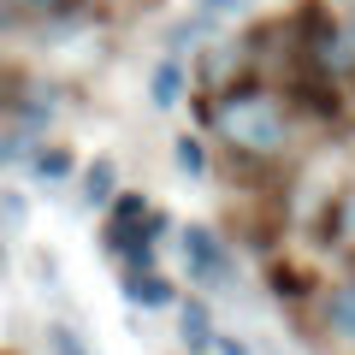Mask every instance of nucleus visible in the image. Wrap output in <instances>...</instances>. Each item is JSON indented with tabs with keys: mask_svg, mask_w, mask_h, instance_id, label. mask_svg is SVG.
Segmentation results:
<instances>
[{
	"mask_svg": "<svg viewBox=\"0 0 355 355\" xmlns=\"http://www.w3.org/2000/svg\"><path fill=\"white\" fill-rule=\"evenodd\" d=\"M0 272H6V249H0Z\"/></svg>",
	"mask_w": 355,
	"mask_h": 355,
	"instance_id": "obj_14",
	"label": "nucleus"
},
{
	"mask_svg": "<svg viewBox=\"0 0 355 355\" xmlns=\"http://www.w3.org/2000/svg\"><path fill=\"white\" fill-rule=\"evenodd\" d=\"M178 166H184L190 178L207 166V154H202V142H196V137H178Z\"/></svg>",
	"mask_w": 355,
	"mask_h": 355,
	"instance_id": "obj_9",
	"label": "nucleus"
},
{
	"mask_svg": "<svg viewBox=\"0 0 355 355\" xmlns=\"http://www.w3.org/2000/svg\"><path fill=\"white\" fill-rule=\"evenodd\" d=\"M137 214H142V196H125V202H119V225H130ZM119 225H113V231H119Z\"/></svg>",
	"mask_w": 355,
	"mask_h": 355,
	"instance_id": "obj_11",
	"label": "nucleus"
},
{
	"mask_svg": "<svg viewBox=\"0 0 355 355\" xmlns=\"http://www.w3.org/2000/svg\"><path fill=\"white\" fill-rule=\"evenodd\" d=\"M184 266L196 284H231V249L219 243V231L190 225L184 231Z\"/></svg>",
	"mask_w": 355,
	"mask_h": 355,
	"instance_id": "obj_2",
	"label": "nucleus"
},
{
	"mask_svg": "<svg viewBox=\"0 0 355 355\" xmlns=\"http://www.w3.org/2000/svg\"><path fill=\"white\" fill-rule=\"evenodd\" d=\"M125 296H130V302H142V308H166V302H172V284L154 279V272H130V279H125Z\"/></svg>",
	"mask_w": 355,
	"mask_h": 355,
	"instance_id": "obj_3",
	"label": "nucleus"
},
{
	"mask_svg": "<svg viewBox=\"0 0 355 355\" xmlns=\"http://www.w3.org/2000/svg\"><path fill=\"white\" fill-rule=\"evenodd\" d=\"M24 6H30V0H24Z\"/></svg>",
	"mask_w": 355,
	"mask_h": 355,
	"instance_id": "obj_16",
	"label": "nucleus"
},
{
	"mask_svg": "<svg viewBox=\"0 0 355 355\" xmlns=\"http://www.w3.org/2000/svg\"><path fill=\"white\" fill-rule=\"evenodd\" d=\"M214 6H231V0H214Z\"/></svg>",
	"mask_w": 355,
	"mask_h": 355,
	"instance_id": "obj_15",
	"label": "nucleus"
},
{
	"mask_svg": "<svg viewBox=\"0 0 355 355\" xmlns=\"http://www.w3.org/2000/svg\"><path fill=\"white\" fill-rule=\"evenodd\" d=\"M343 219H349V231H355V202H349V214H343Z\"/></svg>",
	"mask_w": 355,
	"mask_h": 355,
	"instance_id": "obj_13",
	"label": "nucleus"
},
{
	"mask_svg": "<svg viewBox=\"0 0 355 355\" xmlns=\"http://www.w3.org/2000/svg\"><path fill=\"white\" fill-rule=\"evenodd\" d=\"M48 349H53V355H89V349H83V338H77L71 326H60V320L48 326Z\"/></svg>",
	"mask_w": 355,
	"mask_h": 355,
	"instance_id": "obj_8",
	"label": "nucleus"
},
{
	"mask_svg": "<svg viewBox=\"0 0 355 355\" xmlns=\"http://www.w3.org/2000/svg\"><path fill=\"white\" fill-rule=\"evenodd\" d=\"M219 130L231 137V148H249V154L284 148V113L272 95H231V101H219Z\"/></svg>",
	"mask_w": 355,
	"mask_h": 355,
	"instance_id": "obj_1",
	"label": "nucleus"
},
{
	"mask_svg": "<svg viewBox=\"0 0 355 355\" xmlns=\"http://www.w3.org/2000/svg\"><path fill=\"white\" fill-rule=\"evenodd\" d=\"M214 343H219V355H249V349H243L237 338H214Z\"/></svg>",
	"mask_w": 355,
	"mask_h": 355,
	"instance_id": "obj_12",
	"label": "nucleus"
},
{
	"mask_svg": "<svg viewBox=\"0 0 355 355\" xmlns=\"http://www.w3.org/2000/svg\"><path fill=\"white\" fill-rule=\"evenodd\" d=\"M83 202H89V207H107V202H113V160H95V166H89Z\"/></svg>",
	"mask_w": 355,
	"mask_h": 355,
	"instance_id": "obj_5",
	"label": "nucleus"
},
{
	"mask_svg": "<svg viewBox=\"0 0 355 355\" xmlns=\"http://www.w3.org/2000/svg\"><path fill=\"white\" fill-rule=\"evenodd\" d=\"M326 320H331V331L355 338V279H349V284H338V291L326 296Z\"/></svg>",
	"mask_w": 355,
	"mask_h": 355,
	"instance_id": "obj_4",
	"label": "nucleus"
},
{
	"mask_svg": "<svg viewBox=\"0 0 355 355\" xmlns=\"http://www.w3.org/2000/svg\"><path fill=\"white\" fill-rule=\"evenodd\" d=\"M36 172H42V178H65V172H71V154H65V148L36 154Z\"/></svg>",
	"mask_w": 355,
	"mask_h": 355,
	"instance_id": "obj_10",
	"label": "nucleus"
},
{
	"mask_svg": "<svg viewBox=\"0 0 355 355\" xmlns=\"http://www.w3.org/2000/svg\"><path fill=\"white\" fill-rule=\"evenodd\" d=\"M178 89H184V71L166 60L160 71H154V107H172V101H178Z\"/></svg>",
	"mask_w": 355,
	"mask_h": 355,
	"instance_id": "obj_7",
	"label": "nucleus"
},
{
	"mask_svg": "<svg viewBox=\"0 0 355 355\" xmlns=\"http://www.w3.org/2000/svg\"><path fill=\"white\" fill-rule=\"evenodd\" d=\"M349 30H355V24H349Z\"/></svg>",
	"mask_w": 355,
	"mask_h": 355,
	"instance_id": "obj_17",
	"label": "nucleus"
},
{
	"mask_svg": "<svg viewBox=\"0 0 355 355\" xmlns=\"http://www.w3.org/2000/svg\"><path fill=\"white\" fill-rule=\"evenodd\" d=\"M184 343H190V349H207V343H214V331H207V308H202V302L184 308Z\"/></svg>",
	"mask_w": 355,
	"mask_h": 355,
	"instance_id": "obj_6",
	"label": "nucleus"
}]
</instances>
